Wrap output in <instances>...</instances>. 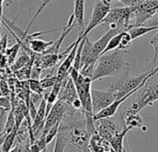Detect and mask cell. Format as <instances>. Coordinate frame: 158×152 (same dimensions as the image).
<instances>
[{
    "label": "cell",
    "instance_id": "obj_15",
    "mask_svg": "<svg viewBox=\"0 0 158 152\" xmlns=\"http://www.w3.org/2000/svg\"><path fill=\"white\" fill-rule=\"evenodd\" d=\"M158 30V25H152V26H149V25H138V26H133V24L131 26V28L128 30V32L130 33L132 40H135L136 38H139L150 32H153V31H156Z\"/></svg>",
    "mask_w": 158,
    "mask_h": 152
},
{
    "label": "cell",
    "instance_id": "obj_23",
    "mask_svg": "<svg viewBox=\"0 0 158 152\" xmlns=\"http://www.w3.org/2000/svg\"><path fill=\"white\" fill-rule=\"evenodd\" d=\"M67 143H68V141H67V139L65 138V137L58 131V133H57V135H56V145H55V148H54L53 151H64Z\"/></svg>",
    "mask_w": 158,
    "mask_h": 152
},
{
    "label": "cell",
    "instance_id": "obj_9",
    "mask_svg": "<svg viewBox=\"0 0 158 152\" xmlns=\"http://www.w3.org/2000/svg\"><path fill=\"white\" fill-rule=\"evenodd\" d=\"M95 127L96 132L105 137L107 141H110L112 137L118 132L116 124L110 118H103L99 120H95Z\"/></svg>",
    "mask_w": 158,
    "mask_h": 152
},
{
    "label": "cell",
    "instance_id": "obj_4",
    "mask_svg": "<svg viewBox=\"0 0 158 152\" xmlns=\"http://www.w3.org/2000/svg\"><path fill=\"white\" fill-rule=\"evenodd\" d=\"M137 7H123L110 8L101 25H109L110 28H116L117 26H122L128 31L131 28V15L134 13Z\"/></svg>",
    "mask_w": 158,
    "mask_h": 152
},
{
    "label": "cell",
    "instance_id": "obj_10",
    "mask_svg": "<svg viewBox=\"0 0 158 152\" xmlns=\"http://www.w3.org/2000/svg\"><path fill=\"white\" fill-rule=\"evenodd\" d=\"M89 151H113L109 141L97 132L91 136L88 145Z\"/></svg>",
    "mask_w": 158,
    "mask_h": 152
},
{
    "label": "cell",
    "instance_id": "obj_2",
    "mask_svg": "<svg viewBox=\"0 0 158 152\" xmlns=\"http://www.w3.org/2000/svg\"><path fill=\"white\" fill-rule=\"evenodd\" d=\"M129 67L125 68L118 76L115 82L111 85L109 90L115 92L117 94V99L119 98L124 97L128 93L135 90L140 89L144 83L147 81V79L153 74L154 70H150L148 72H144L139 75L135 76H130L129 75Z\"/></svg>",
    "mask_w": 158,
    "mask_h": 152
},
{
    "label": "cell",
    "instance_id": "obj_32",
    "mask_svg": "<svg viewBox=\"0 0 158 152\" xmlns=\"http://www.w3.org/2000/svg\"><path fill=\"white\" fill-rule=\"evenodd\" d=\"M6 137V133H2V134L0 135V147H2V145H3V143H4V140H5Z\"/></svg>",
    "mask_w": 158,
    "mask_h": 152
},
{
    "label": "cell",
    "instance_id": "obj_26",
    "mask_svg": "<svg viewBox=\"0 0 158 152\" xmlns=\"http://www.w3.org/2000/svg\"><path fill=\"white\" fill-rule=\"evenodd\" d=\"M56 81V75H51V76H46L44 78L40 79V82L44 87V89H48L51 88Z\"/></svg>",
    "mask_w": 158,
    "mask_h": 152
},
{
    "label": "cell",
    "instance_id": "obj_30",
    "mask_svg": "<svg viewBox=\"0 0 158 152\" xmlns=\"http://www.w3.org/2000/svg\"><path fill=\"white\" fill-rule=\"evenodd\" d=\"M8 111H9V110L0 107V135L4 131V127L6 124V121Z\"/></svg>",
    "mask_w": 158,
    "mask_h": 152
},
{
    "label": "cell",
    "instance_id": "obj_5",
    "mask_svg": "<svg viewBox=\"0 0 158 152\" xmlns=\"http://www.w3.org/2000/svg\"><path fill=\"white\" fill-rule=\"evenodd\" d=\"M122 31H126V29L122 26H117L116 28H110V30L107 31L100 39H98L96 42L93 43V47H92L90 59H89V61L86 65L93 63V62H96L97 59L101 56V54L105 50V48L107 46L111 37L114 36L115 34H117L118 33L122 32ZM86 65H84V66H86Z\"/></svg>",
    "mask_w": 158,
    "mask_h": 152
},
{
    "label": "cell",
    "instance_id": "obj_22",
    "mask_svg": "<svg viewBox=\"0 0 158 152\" xmlns=\"http://www.w3.org/2000/svg\"><path fill=\"white\" fill-rule=\"evenodd\" d=\"M31 66H25L19 70L15 71L14 73L16 74L17 78L19 79L20 81H27L31 77Z\"/></svg>",
    "mask_w": 158,
    "mask_h": 152
},
{
    "label": "cell",
    "instance_id": "obj_12",
    "mask_svg": "<svg viewBox=\"0 0 158 152\" xmlns=\"http://www.w3.org/2000/svg\"><path fill=\"white\" fill-rule=\"evenodd\" d=\"M122 122H123V126H127L130 127L131 129H133V128L141 127L143 119L141 117L139 112L127 109L122 114Z\"/></svg>",
    "mask_w": 158,
    "mask_h": 152
},
{
    "label": "cell",
    "instance_id": "obj_21",
    "mask_svg": "<svg viewBox=\"0 0 158 152\" xmlns=\"http://www.w3.org/2000/svg\"><path fill=\"white\" fill-rule=\"evenodd\" d=\"M15 127V114L13 110H9L7 117H6V124L4 127V131L3 133L8 134L10 131H12V129Z\"/></svg>",
    "mask_w": 158,
    "mask_h": 152
},
{
    "label": "cell",
    "instance_id": "obj_8",
    "mask_svg": "<svg viewBox=\"0 0 158 152\" xmlns=\"http://www.w3.org/2000/svg\"><path fill=\"white\" fill-rule=\"evenodd\" d=\"M83 38L82 35L79 34L77 40L74 42V45L72 46V48L70 49V51L68 53L66 59H64V61L60 64V66L58 67L57 71H56V77L60 78V79H64L65 77H67L69 73V70L73 65L74 62V59H75V55H76V51L78 48V46L80 44V42L81 41V39Z\"/></svg>",
    "mask_w": 158,
    "mask_h": 152
},
{
    "label": "cell",
    "instance_id": "obj_3",
    "mask_svg": "<svg viewBox=\"0 0 158 152\" xmlns=\"http://www.w3.org/2000/svg\"><path fill=\"white\" fill-rule=\"evenodd\" d=\"M136 94H138V96L135 98V101L129 108L136 112H140L145 107L154 104L158 100V67L154 70L153 74Z\"/></svg>",
    "mask_w": 158,
    "mask_h": 152
},
{
    "label": "cell",
    "instance_id": "obj_16",
    "mask_svg": "<svg viewBox=\"0 0 158 152\" xmlns=\"http://www.w3.org/2000/svg\"><path fill=\"white\" fill-rule=\"evenodd\" d=\"M92 47H93V43L89 40L88 36H85L84 43H83L82 49H81V67H80V69L88 63L89 59H90V55H91V52H92Z\"/></svg>",
    "mask_w": 158,
    "mask_h": 152
},
{
    "label": "cell",
    "instance_id": "obj_34",
    "mask_svg": "<svg viewBox=\"0 0 158 152\" xmlns=\"http://www.w3.org/2000/svg\"><path fill=\"white\" fill-rule=\"evenodd\" d=\"M0 96H2V94H1V91H0Z\"/></svg>",
    "mask_w": 158,
    "mask_h": 152
},
{
    "label": "cell",
    "instance_id": "obj_19",
    "mask_svg": "<svg viewBox=\"0 0 158 152\" xmlns=\"http://www.w3.org/2000/svg\"><path fill=\"white\" fill-rule=\"evenodd\" d=\"M29 60H30V55L26 52L22 53V55H20L16 61H14V63L12 64L11 66V69L13 72L17 71V70H19L25 66H28L29 64Z\"/></svg>",
    "mask_w": 158,
    "mask_h": 152
},
{
    "label": "cell",
    "instance_id": "obj_28",
    "mask_svg": "<svg viewBox=\"0 0 158 152\" xmlns=\"http://www.w3.org/2000/svg\"><path fill=\"white\" fill-rule=\"evenodd\" d=\"M150 44L154 46L155 48V58H154V60H153V65H152V71L154 70V67H155V64L156 62V59H157L158 56V32L152 37V39L150 40Z\"/></svg>",
    "mask_w": 158,
    "mask_h": 152
},
{
    "label": "cell",
    "instance_id": "obj_33",
    "mask_svg": "<svg viewBox=\"0 0 158 152\" xmlns=\"http://www.w3.org/2000/svg\"><path fill=\"white\" fill-rule=\"evenodd\" d=\"M104 3H106V5H108V6H111V4L113 3V1L114 0H102Z\"/></svg>",
    "mask_w": 158,
    "mask_h": 152
},
{
    "label": "cell",
    "instance_id": "obj_13",
    "mask_svg": "<svg viewBox=\"0 0 158 152\" xmlns=\"http://www.w3.org/2000/svg\"><path fill=\"white\" fill-rule=\"evenodd\" d=\"M20 40V39H19ZM22 40H25L27 45L29 46V49L31 50L32 52L36 53V54H43L44 53L50 46L53 45L54 42L52 41H44L42 39H38V38H24Z\"/></svg>",
    "mask_w": 158,
    "mask_h": 152
},
{
    "label": "cell",
    "instance_id": "obj_24",
    "mask_svg": "<svg viewBox=\"0 0 158 152\" xmlns=\"http://www.w3.org/2000/svg\"><path fill=\"white\" fill-rule=\"evenodd\" d=\"M132 41L133 40H132L130 33L128 31H124L123 33H122V37H121V40H120V44H119V46H118V48L126 50L131 45Z\"/></svg>",
    "mask_w": 158,
    "mask_h": 152
},
{
    "label": "cell",
    "instance_id": "obj_14",
    "mask_svg": "<svg viewBox=\"0 0 158 152\" xmlns=\"http://www.w3.org/2000/svg\"><path fill=\"white\" fill-rule=\"evenodd\" d=\"M131 129L130 127L127 126H123L122 131L118 132L113 137L112 139L109 141L110 146L113 150V151H125L124 148H123V140L125 136L128 134L129 131H131Z\"/></svg>",
    "mask_w": 158,
    "mask_h": 152
},
{
    "label": "cell",
    "instance_id": "obj_20",
    "mask_svg": "<svg viewBox=\"0 0 158 152\" xmlns=\"http://www.w3.org/2000/svg\"><path fill=\"white\" fill-rule=\"evenodd\" d=\"M27 84L29 86V89L31 90V92L32 93H36V94H43L44 89L40 82V80L38 79H32L30 78L29 80H27Z\"/></svg>",
    "mask_w": 158,
    "mask_h": 152
},
{
    "label": "cell",
    "instance_id": "obj_25",
    "mask_svg": "<svg viewBox=\"0 0 158 152\" xmlns=\"http://www.w3.org/2000/svg\"><path fill=\"white\" fill-rule=\"evenodd\" d=\"M59 126H60V123H56V124H54L46 133L45 135V142L48 145L49 143L52 142V140L56 137L58 130H59Z\"/></svg>",
    "mask_w": 158,
    "mask_h": 152
},
{
    "label": "cell",
    "instance_id": "obj_7",
    "mask_svg": "<svg viewBox=\"0 0 158 152\" xmlns=\"http://www.w3.org/2000/svg\"><path fill=\"white\" fill-rule=\"evenodd\" d=\"M92 104L94 114L99 112L103 109L109 106L114 100L117 99V94L111 90L102 91L97 89H91Z\"/></svg>",
    "mask_w": 158,
    "mask_h": 152
},
{
    "label": "cell",
    "instance_id": "obj_6",
    "mask_svg": "<svg viewBox=\"0 0 158 152\" xmlns=\"http://www.w3.org/2000/svg\"><path fill=\"white\" fill-rule=\"evenodd\" d=\"M110 8H111V6L106 5L102 0H96L94 7V9H93L91 19H90L87 26L85 27L83 33L81 35H82L83 37L87 36L91 31H93L95 27L101 25L103 20L105 19V17L106 16V14L110 10Z\"/></svg>",
    "mask_w": 158,
    "mask_h": 152
},
{
    "label": "cell",
    "instance_id": "obj_17",
    "mask_svg": "<svg viewBox=\"0 0 158 152\" xmlns=\"http://www.w3.org/2000/svg\"><path fill=\"white\" fill-rule=\"evenodd\" d=\"M17 132L18 129L16 127H14L12 129V131H10L8 134H6V137L4 140V143L2 145L1 150L3 152L11 151V150L13 149L14 143H15V139H16V136H17Z\"/></svg>",
    "mask_w": 158,
    "mask_h": 152
},
{
    "label": "cell",
    "instance_id": "obj_11",
    "mask_svg": "<svg viewBox=\"0 0 158 152\" xmlns=\"http://www.w3.org/2000/svg\"><path fill=\"white\" fill-rule=\"evenodd\" d=\"M84 8H85V0H75L74 3V24L79 27V34H82L85 30L84 24Z\"/></svg>",
    "mask_w": 158,
    "mask_h": 152
},
{
    "label": "cell",
    "instance_id": "obj_29",
    "mask_svg": "<svg viewBox=\"0 0 158 152\" xmlns=\"http://www.w3.org/2000/svg\"><path fill=\"white\" fill-rule=\"evenodd\" d=\"M0 91L2 96L4 97H9L11 94V90H10V86L7 81L1 79L0 80Z\"/></svg>",
    "mask_w": 158,
    "mask_h": 152
},
{
    "label": "cell",
    "instance_id": "obj_1",
    "mask_svg": "<svg viewBox=\"0 0 158 152\" xmlns=\"http://www.w3.org/2000/svg\"><path fill=\"white\" fill-rule=\"evenodd\" d=\"M126 53H128L127 50L116 48L102 54L95 62L93 82L108 76L117 77L125 68L130 66L124 59Z\"/></svg>",
    "mask_w": 158,
    "mask_h": 152
},
{
    "label": "cell",
    "instance_id": "obj_18",
    "mask_svg": "<svg viewBox=\"0 0 158 152\" xmlns=\"http://www.w3.org/2000/svg\"><path fill=\"white\" fill-rule=\"evenodd\" d=\"M123 32H124V31L119 32V33H118L117 34H115L114 36L111 37V39L109 40L107 46H106V48H105V50L103 51L102 54H105V53H106V52L112 51V50H114V49H116V48L118 47V46H119V44H120V40H121ZM102 54H101V55H102Z\"/></svg>",
    "mask_w": 158,
    "mask_h": 152
},
{
    "label": "cell",
    "instance_id": "obj_31",
    "mask_svg": "<svg viewBox=\"0 0 158 152\" xmlns=\"http://www.w3.org/2000/svg\"><path fill=\"white\" fill-rule=\"evenodd\" d=\"M0 107L5 108V109H7V110H11L12 105H11L10 97L0 96Z\"/></svg>",
    "mask_w": 158,
    "mask_h": 152
},
{
    "label": "cell",
    "instance_id": "obj_27",
    "mask_svg": "<svg viewBox=\"0 0 158 152\" xmlns=\"http://www.w3.org/2000/svg\"><path fill=\"white\" fill-rule=\"evenodd\" d=\"M19 46H20V41L18 39V43L15 46H13L11 48H9V49L6 50L7 57H8V61H9L10 64L14 61V59H15V58H16V56H17V54L19 52Z\"/></svg>",
    "mask_w": 158,
    "mask_h": 152
}]
</instances>
